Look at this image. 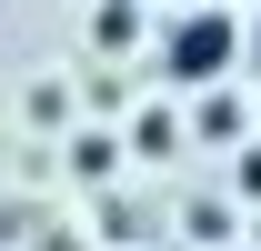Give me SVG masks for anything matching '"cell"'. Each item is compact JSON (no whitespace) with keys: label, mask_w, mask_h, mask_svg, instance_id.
Instances as JSON below:
<instances>
[{"label":"cell","mask_w":261,"mask_h":251,"mask_svg":"<svg viewBox=\"0 0 261 251\" xmlns=\"http://www.w3.org/2000/svg\"><path fill=\"white\" fill-rule=\"evenodd\" d=\"M231 61H241V20H231V10H181V20H161V81L211 91Z\"/></svg>","instance_id":"1"}]
</instances>
